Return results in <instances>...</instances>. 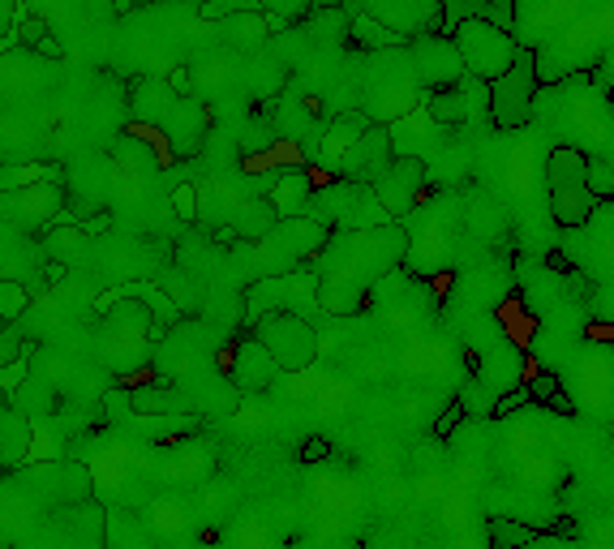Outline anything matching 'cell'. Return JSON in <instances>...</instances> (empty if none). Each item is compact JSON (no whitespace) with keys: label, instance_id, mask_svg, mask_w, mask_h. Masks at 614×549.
Returning a JSON list of instances; mask_svg holds the SVG:
<instances>
[{"label":"cell","instance_id":"cell-27","mask_svg":"<svg viewBox=\"0 0 614 549\" xmlns=\"http://www.w3.org/2000/svg\"><path fill=\"white\" fill-rule=\"evenodd\" d=\"M194 4H198V9H203V4H211V0H194Z\"/></svg>","mask_w":614,"mask_h":549},{"label":"cell","instance_id":"cell-13","mask_svg":"<svg viewBox=\"0 0 614 549\" xmlns=\"http://www.w3.org/2000/svg\"><path fill=\"white\" fill-rule=\"evenodd\" d=\"M314 194H318L314 172L302 168V163H293V168H280V176H275L266 202L280 210V219H302V215H309V206H314Z\"/></svg>","mask_w":614,"mask_h":549},{"label":"cell","instance_id":"cell-1","mask_svg":"<svg viewBox=\"0 0 614 549\" xmlns=\"http://www.w3.org/2000/svg\"><path fill=\"white\" fill-rule=\"evenodd\" d=\"M309 215L318 224H327L331 232H369V228L396 224L387 215V206L378 202L374 185H357V181H344V176H331L327 185H318Z\"/></svg>","mask_w":614,"mask_h":549},{"label":"cell","instance_id":"cell-6","mask_svg":"<svg viewBox=\"0 0 614 549\" xmlns=\"http://www.w3.org/2000/svg\"><path fill=\"white\" fill-rule=\"evenodd\" d=\"M537 87H542V65H537V52L520 48L515 65L490 82V121L499 129H524L528 116H533V100H537Z\"/></svg>","mask_w":614,"mask_h":549},{"label":"cell","instance_id":"cell-26","mask_svg":"<svg viewBox=\"0 0 614 549\" xmlns=\"http://www.w3.org/2000/svg\"><path fill=\"white\" fill-rule=\"evenodd\" d=\"M4 327H9V322H4V313H0V331H4Z\"/></svg>","mask_w":614,"mask_h":549},{"label":"cell","instance_id":"cell-17","mask_svg":"<svg viewBox=\"0 0 614 549\" xmlns=\"http://www.w3.org/2000/svg\"><path fill=\"white\" fill-rule=\"evenodd\" d=\"M353 44L383 52V48H409L412 39H409V35H400V31H391V26H383L378 18L361 13V18H353Z\"/></svg>","mask_w":614,"mask_h":549},{"label":"cell","instance_id":"cell-25","mask_svg":"<svg viewBox=\"0 0 614 549\" xmlns=\"http://www.w3.org/2000/svg\"><path fill=\"white\" fill-rule=\"evenodd\" d=\"M322 455H327V443H322V438H309L306 450H302V459H322Z\"/></svg>","mask_w":614,"mask_h":549},{"label":"cell","instance_id":"cell-11","mask_svg":"<svg viewBox=\"0 0 614 549\" xmlns=\"http://www.w3.org/2000/svg\"><path fill=\"white\" fill-rule=\"evenodd\" d=\"M396 155H400V150H396L391 129H387V125H369V129L361 134L357 147L349 150V159L340 163V176H344V181H357V185H374V181L391 168Z\"/></svg>","mask_w":614,"mask_h":549},{"label":"cell","instance_id":"cell-12","mask_svg":"<svg viewBox=\"0 0 614 549\" xmlns=\"http://www.w3.org/2000/svg\"><path fill=\"white\" fill-rule=\"evenodd\" d=\"M374 121L365 112H340L322 125V142H318V172H331L340 176V163L349 159V150L361 142V134L369 129Z\"/></svg>","mask_w":614,"mask_h":549},{"label":"cell","instance_id":"cell-20","mask_svg":"<svg viewBox=\"0 0 614 549\" xmlns=\"http://www.w3.org/2000/svg\"><path fill=\"white\" fill-rule=\"evenodd\" d=\"M589 194L598 202H614V163L589 159Z\"/></svg>","mask_w":614,"mask_h":549},{"label":"cell","instance_id":"cell-24","mask_svg":"<svg viewBox=\"0 0 614 549\" xmlns=\"http://www.w3.org/2000/svg\"><path fill=\"white\" fill-rule=\"evenodd\" d=\"M13 13H18V0H0V35L13 31Z\"/></svg>","mask_w":614,"mask_h":549},{"label":"cell","instance_id":"cell-7","mask_svg":"<svg viewBox=\"0 0 614 549\" xmlns=\"http://www.w3.org/2000/svg\"><path fill=\"white\" fill-rule=\"evenodd\" d=\"M69 190L65 185H52V181H35V185H22L13 194H0V224L18 228L22 237L31 232H48L56 224V215L65 210Z\"/></svg>","mask_w":614,"mask_h":549},{"label":"cell","instance_id":"cell-5","mask_svg":"<svg viewBox=\"0 0 614 549\" xmlns=\"http://www.w3.org/2000/svg\"><path fill=\"white\" fill-rule=\"evenodd\" d=\"M452 39H456V48H461L468 78H477V82H486V87L499 82V78L515 65V56H520V44L512 39V31H503V26L486 22V18L464 22Z\"/></svg>","mask_w":614,"mask_h":549},{"label":"cell","instance_id":"cell-3","mask_svg":"<svg viewBox=\"0 0 614 549\" xmlns=\"http://www.w3.org/2000/svg\"><path fill=\"white\" fill-rule=\"evenodd\" d=\"M546 190H550V215L559 228H580L593 219L598 198L589 194V155L576 147H555L546 159Z\"/></svg>","mask_w":614,"mask_h":549},{"label":"cell","instance_id":"cell-15","mask_svg":"<svg viewBox=\"0 0 614 549\" xmlns=\"http://www.w3.org/2000/svg\"><path fill=\"white\" fill-rule=\"evenodd\" d=\"M275 224H280V210H275L266 198H250L241 210H237V219H232L237 237H241V241H250V245L266 241V237L275 232Z\"/></svg>","mask_w":614,"mask_h":549},{"label":"cell","instance_id":"cell-16","mask_svg":"<svg viewBox=\"0 0 614 549\" xmlns=\"http://www.w3.org/2000/svg\"><path fill=\"white\" fill-rule=\"evenodd\" d=\"M486 537H490V549H528L542 537V528H533V524H524V519L494 515V519L486 524Z\"/></svg>","mask_w":614,"mask_h":549},{"label":"cell","instance_id":"cell-21","mask_svg":"<svg viewBox=\"0 0 614 549\" xmlns=\"http://www.w3.org/2000/svg\"><path fill=\"white\" fill-rule=\"evenodd\" d=\"M100 408L107 421H125L134 412V387H107L100 396Z\"/></svg>","mask_w":614,"mask_h":549},{"label":"cell","instance_id":"cell-22","mask_svg":"<svg viewBox=\"0 0 614 549\" xmlns=\"http://www.w3.org/2000/svg\"><path fill=\"white\" fill-rule=\"evenodd\" d=\"M550 477H555V464H550V459H533V464L524 468V481H528V485H550Z\"/></svg>","mask_w":614,"mask_h":549},{"label":"cell","instance_id":"cell-10","mask_svg":"<svg viewBox=\"0 0 614 549\" xmlns=\"http://www.w3.org/2000/svg\"><path fill=\"white\" fill-rule=\"evenodd\" d=\"M284 369L275 365V356L258 344L254 335H241L232 352H228V382L241 391V396H262Z\"/></svg>","mask_w":614,"mask_h":549},{"label":"cell","instance_id":"cell-14","mask_svg":"<svg viewBox=\"0 0 614 549\" xmlns=\"http://www.w3.org/2000/svg\"><path fill=\"white\" fill-rule=\"evenodd\" d=\"M26 447H31V416L0 387V450L4 459H22Z\"/></svg>","mask_w":614,"mask_h":549},{"label":"cell","instance_id":"cell-28","mask_svg":"<svg viewBox=\"0 0 614 549\" xmlns=\"http://www.w3.org/2000/svg\"><path fill=\"white\" fill-rule=\"evenodd\" d=\"M0 464H9V459H4V450H0Z\"/></svg>","mask_w":614,"mask_h":549},{"label":"cell","instance_id":"cell-2","mask_svg":"<svg viewBox=\"0 0 614 549\" xmlns=\"http://www.w3.org/2000/svg\"><path fill=\"white\" fill-rule=\"evenodd\" d=\"M331 228L327 224H318L314 215H302V219H280L275 224V232L266 237V241H258L254 245V262H258V275H293V271H302L309 258H318V253L331 245Z\"/></svg>","mask_w":614,"mask_h":549},{"label":"cell","instance_id":"cell-4","mask_svg":"<svg viewBox=\"0 0 614 549\" xmlns=\"http://www.w3.org/2000/svg\"><path fill=\"white\" fill-rule=\"evenodd\" d=\"M254 340L275 356V365L284 374H302V369L314 365V356H318V331H314V322L302 318V313H293V309L262 313L254 322Z\"/></svg>","mask_w":614,"mask_h":549},{"label":"cell","instance_id":"cell-19","mask_svg":"<svg viewBox=\"0 0 614 549\" xmlns=\"http://www.w3.org/2000/svg\"><path fill=\"white\" fill-rule=\"evenodd\" d=\"M528 391H533V400L546 403V408H559L564 416H571L576 412V403L564 396V387H559V378H550V374H542V378H533L528 382Z\"/></svg>","mask_w":614,"mask_h":549},{"label":"cell","instance_id":"cell-23","mask_svg":"<svg viewBox=\"0 0 614 549\" xmlns=\"http://www.w3.org/2000/svg\"><path fill=\"white\" fill-rule=\"evenodd\" d=\"M464 412H468L464 403H452V408H447V412L439 416V425H434V434H439V438H447V434H452V430H456V425H461V421H464Z\"/></svg>","mask_w":614,"mask_h":549},{"label":"cell","instance_id":"cell-8","mask_svg":"<svg viewBox=\"0 0 614 549\" xmlns=\"http://www.w3.org/2000/svg\"><path fill=\"white\" fill-rule=\"evenodd\" d=\"M412 52V82L430 95V91H447V87H461L468 78L464 69V56L456 48V39L447 35H417V44H409Z\"/></svg>","mask_w":614,"mask_h":549},{"label":"cell","instance_id":"cell-9","mask_svg":"<svg viewBox=\"0 0 614 549\" xmlns=\"http://www.w3.org/2000/svg\"><path fill=\"white\" fill-rule=\"evenodd\" d=\"M425 176H430V168H425L421 155H396L391 168L374 181V194H378V202L387 206V215H391L396 224L409 219L412 210H417V198H421V190H425Z\"/></svg>","mask_w":614,"mask_h":549},{"label":"cell","instance_id":"cell-18","mask_svg":"<svg viewBox=\"0 0 614 549\" xmlns=\"http://www.w3.org/2000/svg\"><path fill=\"white\" fill-rule=\"evenodd\" d=\"M26 305H31V288L22 279H0V313H4V322H22Z\"/></svg>","mask_w":614,"mask_h":549}]
</instances>
